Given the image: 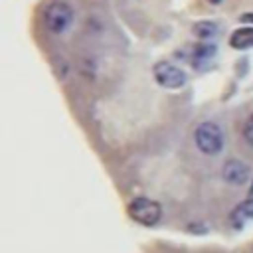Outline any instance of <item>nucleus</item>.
<instances>
[{
  "label": "nucleus",
  "mask_w": 253,
  "mask_h": 253,
  "mask_svg": "<svg viewBox=\"0 0 253 253\" xmlns=\"http://www.w3.org/2000/svg\"><path fill=\"white\" fill-rule=\"evenodd\" d=\"M213 53H215V47H213V45H208V43H204V45H196V47H194V57L200 59V61H204V59L208 61Z\"/></svg>",
  "instance_id": "obj_9"
},
{
  "label": "nucleus",
  "mask_w": 253,
  "mask_h": 253,
  "mask_svg": "<svg viewBox=\"0 0 253 253\" xmlns=\"http://www.w3.org/2000/svg\"><path fill=\"white\" fill-rule=\"evenodd\" d=\"M194 32H196V36H198V38H202V40H208V38L215 36V32H217V26H215L213 22H198V24L194 26Z\"/></svg>",
  "instance_id": "obj_8"
},
{
  "label": "nucleus",
  "mask_w": 253,
  "mask_h": 253,
  "mask_svg": "<svg viewBox=\"0 0 253 253\" xmlns=\"http://www.w3.org/2000/svg\"><path fill=\"white\" fill-rule=\"evenodd\" d=\"M243 136H245V140L253 146V115L247 119V123H245V126H243Z\"/></svg>",
  "instance_id": "obj_10"
},
{
  "label": "nucleus",
  "mask_w": 253,
  "mask_h": 253,
  "mask_svg": "<svg viewBox=\"0 0 253 253\" xmlns=\"http://www.w3.org/2000/svg\"><path fill=\"white\" fill-rule=\"evenodd\" d=\"M249 198H253V186H251V192H249Z\"/></svg>",
  "instance_id": "obj_13"
},
{
  "label": "nucleus",
  "mask_w": 253,
  "mask_h": 253,
  "mask_svg": "<svg viewBox=\"0 0 253 253\" xmlns=\"http://www.w3.org/2000/svg\"><path fill=\"white\" fill-rule=\"evenodd\" d=\"M128 215L132 221L140 223V225H156L162 217V208L158 202L150 200V198H134L128 202V208H126Z\"/></svg>",
  "instance_id": "obj_2"
},
{
  "label": "nucleus",
  "mask_w": 253,
  "mask_h": 253,
  "mask_svg": "<svg viewBox=\"0 0 253 253\" xmlns=\"http://www.w3.org/2000/svg\"><path fill=\"white\" fill-rule=\"evenodd\" d=\"M241 20H243V22H247V24H251V26H253V12H249V14H243V16H241Z\"/></svg>",
  "instance_id": "obj_11"
},
{
  "label": "nucleus",
  "mask_w": 253,
  "mask_h": 253,
  "mask_svg": "<svg viewBox=\"0 0 253 253\" xmlns=\"http://www.w3.org/2000/svg\"><path fill=\"white\" fill-rule=\"evenodd\" d=\"M210 2H211V4H219L221 0H210Z\"/></svg>",
  "instance_id": "obj_12"
},
{
  "label": "nucleus",
  "mask_w": 253,
  "mask_h": 253,
  "mask_svg": "<svg viewBox=\"0 0 253 253\" xmlns=\"http://www.w3.org/2000/svg\"><path fill=\"white\" fill-rule=\"evenodd\" d=\"M247 219H253V198H247L245 202H241L233 211H231V221L233 223H243Z\"/></svg>",
  "instance_id": "obj_7"
},
{
  "label": "nucleus",
  "mask_w": 253,
  "mask_h": 253,
  "mask_svg": "<svg viewBox=\"0 0 253 253\" xmlns=\"http://www.w3.org/2000/svg\"><path fill=\"white\" fill-rule=\"evenodd\" d=\"M229 45L233 49H249V47H253V26L237 28L229 36Z\"/></svg>",
  "instance_id": "obj_6"
},
{
  "label": "nucleus",
  "mask_w": 253,
  "mask_h": 253,
  "mask_svg": "<svg viewBox=\"0 0 253 253\" xmlns=\"http://www.w3.org/2000/svg\"><path fill=\"white\" fill-rule=\"evenodd\" d=\"M221 176H223L225 182H229V184H233V186H239V184L247 182V178H249V166H247L243 160H237V158L227 160V162L223 164Z\"/></svg>",
  "instance_id": "obj_5"
},
{
  "label": "nucleus",
  "mask_w": 253,
  "mask_h": 253,
  "mask_svg": "<svg viewBox=\"0 0 253 253\" xmlns=\"http://www.w3.org/2000/svg\"><path fill=\"white\" fill-rule=\"evenodd\" d=\"M75 20V10L71 8L69 2L63 0H53L45 6L43 10V24L51 34H63L71 28Z\"/></svg>",
  "instance_id": "obj_1"
},
{
  "label": "nucleus",
  "mask_w": 253,
  "mask_h": 253,
  "mask_svg": "<svg viewBox=\"0 0 253 253\" xmlns=\"http://www.w3.org/2000/svg\"><path fill=\"white\" fill-rule=\"evenodd\" d=\"M194 140H196V146L204 154H217L223 148V132L211 121L198 125V128L194 132Z\"/></svg>",
  "instance_id": "obj_3"
},
{
  "label": "nucleus",
  "mask_w": 253,
  "mask_h": 253,
  "mask_svg": "<svg viewBox=\"0 0 253 253\" xmlns=\"http://www.w3.org/2000/svg\"><path fill=\"white\" fill-rule=\"evenodd\" d=\"M154 79L158 85H162L166 89H180L188 81L186 73L178 65L168 63V61H160L154 65Z\"/></svg>",
  "instance_id": "obj_4"
}]
</instances>
